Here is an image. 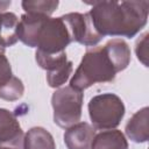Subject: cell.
<instances>
[{
	"instance_id": "obj_1",
	"label": "cell",
	"mask_w": 149,
	"mask_h": 149,
	"mask_svg": "<svg viewBox=\"0 0 149 149\" xmlns=\"http://www.w3.org/2000/svg\"><path fill=\"white\" fill-rule=\"evenodd\" d=\"M149 1H97L88 14L97 33L105 36L134 37L148 21Z\"/></svg>"
},
{
	"instance_id": "obj_2",
	"label": "cell",
	"mask_w": 149,
	"mask_h": 149,
	"mask_svg": "<svg viewBox=\"0 0 149 149\" xmlns=\"http://www.w3.org/2000/svg\"><path fill=\"white\" fill-rule=\"evenodd\" d=\"M116 71L107 56L104 47L88 48L81 58L70 86L78 91L88 88L97 83H111L115 79Z\"/></svg>"
},
{
	"instance_id": "obj_3",
	"label": "cell",
	"mask_w": 149,
	"mask_h": 149,
	"mask_svg": "<svg viewBox=\"0 0 149 149\" xmlns=\"http://www.w3.org/2000/svg\"><path fill=\"white\" fill-rule=\"evenodd\" d=\"M87 107L93 128L100 130H109L118 127L126 111L123 101L114 93L94 95Z\"/></svg>"
},
{
	"instance_id": "obj_4",
	"label": "cell",
	"mask_w": 149,
	"mask_h": 149,
	"mask_svg": "<svg viewBox=\"0 0 149 149\" xmlns=\"http://www.w3.org/2000/svg\"><path fill=\"white\" fill-rule=\"evenodd\" d=\"M84 94L72 86L56 90L51 97L54 122L61 128H69L79 122L81 118Z\"/></svg>"
},
{
	"instance_id": "obj_5",
	"label": "cell",
	"mask_w": 149,
	"mask_h": 149,
	"mask_svg": "<svg viewBox=\"0 0 149 149\" xmlns=\"http://www.w3.org/2000/svg\"><path fill=\"white\" fill-rule=\"evenodd\" d=\"M70 43V34L62 17H47L37 36V51L50 55L61 54Z\"/></svg>"
},
{
	"instance_id": "obj_6",
	"label": "cell",
	"mask_w": 149,
	"mask_h": 149,
	"mask_svg": "<svg viewBox=\"0 0 149 149\" xmlns=\"http://www.w3.org/2000/svg\"><path fill=\"white\" fill-rule=\"evenodd\" d=\"M61 17L68 27L71 42H77L85 47H94L104 38L94 29L88 13H68Z\"/></svg>"
},
{
	"instance_id": "obj_7",
	"label": "cell",
	"mask_w": 149,
	"mask_h": 149,
	"mask_svg": "<svg viewBox=\"0 0 149 149\" xmlns=\"http://www.w3.org/2000/svg\"><path fill=\"white\" fill-rule=\"evenodd\" d=\"M24 134L15 114L0 108V146H10L23 149Z\"/></svg>"
},
{
	"instance_id": "obj_8",
	"label": "cell",
	"mask_w": 149,
	"mask_h": 149,
	"mask_svg": "<svg viewBox=\"0 0 149 149\" xmlns=\"http://www.w3.org/2000/svg\"><path fill=\"white\" fill-rule=\"evenodd\" d=\"M95 129L87 122H78L64 133V143L68 149H91Z\"/></svg>"
},
{
	"instance_id": "obj_9",
	"label": "cell",
	"mask_w": 149,
	"mask_h": 149,
	"mask_svg": "<svg viewBox=\"0 0 149 149\" xmlns=\"http://www.w3.org/2000/svg\"><path fill=\"white\" fill-rule=\"evenodd\" d=\"M49 16L43 15H33V14H23L19 20L17 24V38L26 45L30 48H36L37 36L40 29Z\"/></svg>"
},
{
	"instance_id": "obj_10",
	"label": "cell",
	"mask_w": 149,
	"mask_h": 149,
	"mask_svg": "<svg viewBox=\"0 0 149 149\" xmlns=\"http://www.w3.org/2000/svg\"><path fill=\"white\" fill-rule=\"evenodd\" d=\"M125 132L133 142H147L149 139V108L143 107L135 112L128 120Z\"/></svg>"
},
{
	"instance_id": "obj_11",
	"label": "cell",
	"mask_w": 149,
	"mask_h": 149,
	"mask_svg": "<svg viewBox=\"0 0 149 149\" xmlns=\"http://www.w3.org/2000/svg\"><path fill=\"white\" fill-rule=\"evenodd\" d=\"M108 58L111 59L116 73L125 70L130 63V48L126 41L121 38L109 40L104 45Z\"/></svg>"
},
{
	"instance_id": "obj_12",
	"label": "cell",
	"mask_w": 149,
	"mask_h": 149,
	"mask_svg": "<svg viewBox=\"0 0 149 149\" xmlns=\"http://www.w3.org/2000/svg\"><path fill=\"white\" fill-rule=\"evenodd\" d=\"M91 149H128V142L121 130H102L94 136Z\"/></svg>"
},
{
	"instance_id": "obj_13",
	"label": "cell",
	"mask_w": 149,
	"mask_h": 149,
	"mask_svg": "<svg viewBox=\"0 0 149 149\" xmlns=\"http://www.w3.org/2000/svg\"><path fill=\"white\" fill-rule=\"evenodd\" d=\"M23 149H56L52 135L43 127H33L24 134Z\"/></svg>"
},
{
	"instance_id": "obj_14",
	"label": "cell",
	"mask_w": 149,
	"mask_h": 149,
	"mask_svg": "<svg viewBox=\"0 0 149 149\" xmlns=\"http://www.w3.org/2000/svg\"><path fill=\"white\" fill-rule=\"evenodd\" d=\"M17 24L19 19L12 12H3L1 13L0 20V45L2 48L14 45L17 38Z\"/></svg>"
},
{
	"instance_id": "obj_15",
	"label": "cell",
	"mask_w": 149,
	"mask_h": 149,
	"mask_svg": "<svg viewBox=\"0 0 149 149\" xmlns=\"http://www.w3.org/2000/svg\"><path fill=\"white\" fill-rule=\"evenodd\" d=\"M58 5L59 2L57 0H23L21 2V6L24 9L26 14L43 16H50L56 10Z\"/></svg>"
},
{
	"instance_id": "obj_16",
	"label": "cell",
	"mask_w": 149,
	"mask_h": 149,
	"mask_svg": "<svg viewBox=\"0 0 149 149\" xmlns=\"http://www.w3.org/2000/svg\"><path fill=\"white\" fill-rule=\"evenodd\" d=\"M24 92V86L21 79L13 76L6 84L0 86V98L7 101L19 100Z\"/></svg>"
},
{
	"instance_id": "obj_17",
	"label": "cell",
	"mask_w": 149,
	"mask_h": 149,
	"mask_svg": "<svg viewBox=\"0 0 149 149\" xmlns=\"http://www.w3.org/2000/svg\"><path fill=\"white\" fill-rule=\"evenodd\" d=\"M73 64L71 61H68V63L59 70L55 71L54 73H47V83L50 87L57 88L65 84V81L69 79L70 74L72 73Z\"/></svg>"
},
{
	"instance_id": "obj_18",
	"label": "cell",
	"mask_w": 149,
	"mask_h": 149,
	"mask_svg": "<svg viewBox=\"0 0 149 149\" xmlns=\"http://www.w3.org/2000/svg\"><path fill=\"white\" fill-rule=\"evenodd\" d=\"M148 33H144L137 41L135 44V52L136 56L139 58V61H141L143 63L144 66H148Z\"/></svg>"
},
{
	"instance_id": "obj_19",
	"label": "cell",
	"mask_w": 149,
	"mask_h": 149,
	"mask_svg": "<svg viewBox=\"0 0 149 149\" xmlns=\"http://www.w3.org/2000/svg\"><path fill=\"white\" fill-rule=\"evenodd\" d=\"M13 77L12 66L5 54H0V86L6 84Z\"/></svg>"
},
{
	"instance_id": "obj_20",
	"label": "cell",
	"mask_w": 149,
	"mask_h": 149,
	"mask_svg": "<svg viewBox=\"0 0 149 149\" xmlns=\"http://www.w3.org/2000/svg\"><path fill=\"white\" fill-rule=\"evenodd\" d=\"M10 1H0V13H3L10 6Z\"/></svg>"
},
{
	"instance_id": "obj_21",
	"label": "cell",
	"mask_w": 149,
	"mask_h": 149,
	"mask_svg": "<svg viewBox=\"0 0 149 149\" xmlns=\"http://www.w3.org/2000/svg\"><path fill=\"white\" fill-rule=\"evenodd\" d=\"M0 149H19V148L10 147V146H0Z\"/></svg>"
},
{
	"instance_id": "obj_22",
	"label": "cell",
	"mask_w": 149,
	"mask_h": 149,
	"mask_svg": "<svg viewBox=\"0 0 149 149\" xmlns=\"http://www.w3.org/2000/svg\"><path fill=\"white\" fill-rule=\"evenodd\" d=\"M0 54H5V48H2L1 45H0Z\"/></svg>"
},
{
	"instance_id": "obj_23",
	"label": "cell",
	"mask_w": 149,
	"mask_h": 149,
	"mask_svg": "<svg viewBox=\"0 0 149 149\" xmlns=\"http://www.w3.org/2000/svg\"><path fill=\"white\" fill-rule=\"evenodd\" d=\"M0 20H1V13H0Z\"/></svg>"
}]
</instances>
